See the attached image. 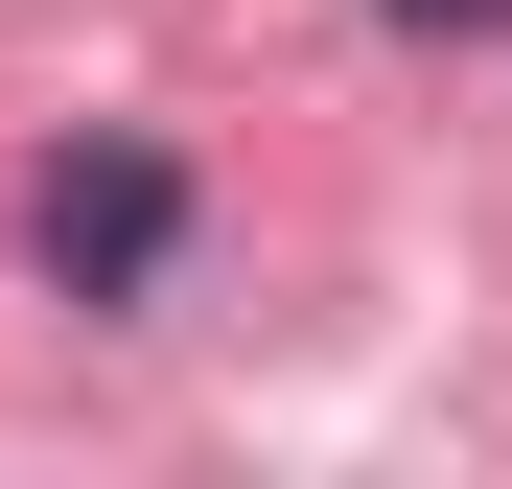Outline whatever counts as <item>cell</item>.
<instances>
[{
	"mask_svg": "<svg viewBox=\"0 0 512 489\" xmlns=\"http://www.w3.org/2000/svg\"><path fill=\"white\" fill-rule=\"evenodd\" d=\"M373 24H396V47H489L512 0H373Z\"/></svg>",
	"mask_w": 512,
	"mask_h": 489,
	"instance_id": "cell-2",
	"label": "cell"
},
{
	"mask_svg": "<svg viewBox=\"0 0 512 489\" xmlns=\"http://www.w3.org/2000/svg\"><path fill=\"white\" fill-rule=\"evenodd\" d=\"M24 280L94 303V326H140L163 280H187V140H140V117L47 140V187H24Z\"/></svg>",
	"mask_w": 512,
	"mask_h": 489,
	"instance_id": "cell-1",
	"label": "cell"
}]
</instances>
